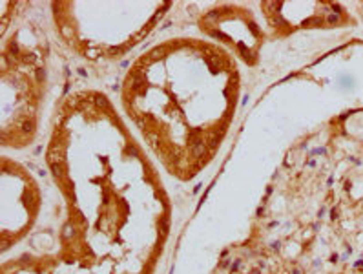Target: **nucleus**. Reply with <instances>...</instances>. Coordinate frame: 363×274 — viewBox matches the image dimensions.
<instances>
[{"label": "nucleus", "instance_id": "obj_13", "mask_svg": "<svg viewBox=\"0 0 363 274\" xmlns=\"http://www.w3.org/2000/svg\"><path fill=\"white\" fill-rule=\"evenodd\" d=\"M330 219H332V221L338 219V208H332V210H330Z\"/></svg>", "mask_w": 363, "mask_h": 274}, {"label": "nucleus", "instance_id": "obj_23", "mask_svg": "<svg viewBox=\"0 0 363 274\" xmlns=\"http://www.w3.org/2000/svg\"><path fill=\"white\" fill-rule=\"evenodd\" d=\"M323 214H325V208H319V212H317V216L323 217Z\"/></svg>", "mask_w": 363, "mask_h": 274}, {"label": "nucleus", "instance_id": "obj_19", "mask_svg": "<svg viewBox=\"0 0 363 274\" xmlns=\"http://www.w3.org/2000/svg\"><path fill=\"white\" fill-rule=\"evenodd\" d=\"M226 256H228V248H225V250H223V252H221V258H223V260H225V258H226Z\"/></svg>", "mask_w": 363, "mask_h": 274}, {"label": "nucleus", "instance_id": "obj_5", "mask_svg": "<svg viewBox=\"0 0 363 274\" xmlns=\"http://www.w3.org/2000/svg\"><path fill=\"white\" fill-rule=\"evenodd\" d=\"M33 128H35V119L33 117H29V119H26V121L22 123V132L24 133H31Z\"/></svg>", "mask_w": 363, "mask_h": 274}, {"label": "nucleus", "instance_id": "obj_25", "mask_svg": "<svg viewBox=\"0 0 363 274\" xmlns=\"http://www.w3.org/2000/svg\"><path fill=\"white\" fill-rule=\"evenodd\" d=\"M257 265H259L261 269H265V267H266V263H265V261H257Z\"/></svg>", "mask_w": 363, "mask_h": 274}, {"label": "nucleus", "instance_id": "obj_4", "mask_svg": "<svg viewBox=\"0 0 363 274\" xmlns=\"http://www.w3.org/2000/svg\"><path fill=\"white\" fill-rule=\"evenodd\" d=\"M95 104L99 108H102V110H106V112H110V102L106 101V97L104 95H97L95 97Z\"/></svg>", "mask_w": 363, "mask_h": 274}, {"label": "nucleus", "instance_id": "obj_11", "mask_svg": "<svg viewBox=\"0 0 363 274\" xmlns=\"http://www.w3.org/2000/svg\"><path fill=\"white\" fill-rule=\"evenodd\" d=\"M327 22L329 24H338L340 22V17H338V15H329V17H327Z\"/></svg>", "mask_w": 363, "mask_h": 274}, {"label": "nucleus", "instance_id": "obj_10", "mask_svg": "<svg viewBox=\"0 0 363 274\" xmlns=\"http://www.w3.org/2000/svg\"><path fill=\"white\" fill-rule=\"evenodd\" d=\"M327 153V148H314V150L310 152V156H325Z\"/></svg>", "mask_w": 363, "mask_h": 274}, {"label": "nucleus", "instance_id": "obj_12", "mask_svg": "<svg viewBox=\"0 0 363 274\" xmlns=\"http://www.w3.org/2000/svg\"><path fill=\"white\" fill-rule=\"evenodd\" d=\"M270 248H272V250H279V248H281V241H272L270 243Z\"/></svg>", "mask_w": 363, "mask_h": 274}, {"label": "nucleus", "instance_id": "obj_18", "mask_svg": "<svg viewBox=\"0 0 363 274\" xmlns=\"http://www.w3.org/2000/svg\"><path fill=\"white\" fill-rule=\"evenodd\" d=\"M272 192H274V186H268V188H266V197H268V196H270V194H272Z\"/></svg>", "mask_w": 363, "mask_h": 274}, {"label": "nucleus", "instance_id": "obj_9", "mask_svg": "<svg viewBox=\"0 0 363 274\" xmlns=\"http://www.w3.org/2000/svg\"><path fill=\"white\" fill-rule=\"evenodd\" d=\"M128 153H130L132 157H137L139 156V150H137L135 144H130V146H128Z\"/></svg>", "mask_w": 363, "mask_h": 274}, {"label": "nucleus", "instance_id": "obj_24", "mask_svg": "<svg viewBox=\"0 0 363 274\" xmlns=\"http://www.w3.org/2000/svg\"><path fill=\"white\" fill-rule=\"evenodd\" d=\"M277 225H279V223H277V221H272V223H270V225H268V227H270V228H274V227H277Z\"/></svg>", "mask_w": 363, "mask_h": 274}, {"label": "nucleus", "instance_id": "obj_14", "mask_svg": "<svg viewBox=\"0 0 363 274\" xmlns=\"http://www.w3.org/2000/svg\"><path fill=\"white\" fill-rule=\"evenodd\" d=\"M330 261H332V263H338V261H340V256H338V254L334 252V254L330 256Z\"/></svg>", "mask_w": 363, "mask_h": 274}, {"label": "nucleus", "instance_id": "obj_16", "mask_svg": "<svg viewBox=\"0 0 363 274\" xmlns=\"http://www.w3.org/2000/svg\"><path fill=\"white\" fill-rule=\"evenodd\" d=\"M354 267H363V256H361L360 260H358V261L354 263Z\"/></svg>", "mask_w": 363, "mask_h": 274}, {"label": "nucleus", "instance_id": "obj_22", "mask_svg": "<svg viewBox=\"0 0 363 274\" xmlns=\"http://www.w3.org/2000/svg\"><path fill=\"white\" fill-rule=\"evenodd\" d=\"M350 186H352V183H350V181H347V183H345V190H349Z\"/></svg>", "mask_w": 363, "mask_h": 274}, {"label": "nucleus", "instance_id": "obj_2", "mask_svg": "<svg viewBox=\"0 0 363 274\" xmlns=\"http://www.w3.org/2000/svg\"><path fill=\"white\" fill-rule=\"evenodd\" d=\"M190 152L193 157H203L206 152V143L203 141V139H197V141L190 143Z\"/></svg>", "mask_w": 363, "mask_h": 274}, {"label": "nucleus", "instance_id": "obj_3", "mask_svg": "<svg viewBox=\"0 0 363 274\" xmlns=\"http://www.w3.org/2000/svg\"><path fill=\"white\" fill-rule=\"evenodd\" d=\"M60 236H62V240H66V241L73 240V238L77 236V232H75V227H73L71 223H66V225L62 227V232H60Z\"/></svg>", "mask_w": 363, "mask_h": 274}, {"label": "nucleus", "instance_id": "obj_21", "mask_svg": "<svg viewBox=\"0 0 363 274\" xmlns=\"http://www.w3.org/2000/svg\"><path fill=\"white\" fill-rule=\"evenodd\" d=\"M307 164H308V166H316V161H314V159H310V161H308Z\"/></svg>", "mask_w": 363, "mask_h": 274}, {"label": "nucleus", "instance_id": "obj_1", "mask_svg": "<svg viewBox=\"0 0 363 274\" xmlns=\"http://www.w3.org/2000/svg\"><path fill=\"white\" fill-rule=\"evenodd\" d=\"M48 164H49V170H51L53 177H55L57 181H62V179L66 177V164H64V161H51Z\"/></svg>", "mask_w": 363, "mask_h": 274}, {"label": "nucleus", "instance_id": "obj_17", "mask_svg": "<svg viewBox=\"0 0 363 274\" xmlns=\"http://www.w3.org/2000/svg\"><path fill=\"white\" fill-rule=\"evenodd\" d=\"M201 183H199V185H195V188H193V194H199V190H201Z\"/></svg>", "mask_w": 363, "mask_h": 274}, {"label": "nucleus", "instance_id": "obj_7", "mask_svg": "<svg viewBox=\"0 0 363 274\" xmlns=\"http://www.w3.org/2000/svg\"><path fill=\"white\" fill-rule=\"evenodd\" d=\"M241 263H243V260H241V258H236V260L232 261L230 269H228V271H230V274H236L237 271H239V269H241Z\"/></svg>", "mask_w": 363, "mask_h": 274}, {"label": "nucleus", "instance_id": "obj_6", "mask_svg": "<svg viewBox=\"0 0 363 274\" xmlns=\"http://www.w3.org/2000/svg\"><path fill=\"white\" fill-rule=\"evenodd\" d=\"M159 230H161V236L164 238L168 230H170V225H168V217H161L159 219Z\"/></svg>", "mask_w": 363, "mask_h": 274}, {"label": "nucleus", "instance_id": "obj_26", "mask_svg": "<svg viewBox=\"0 0 363 274\" xmlns=\"http://www.w3.org/2000/svg\"><path fill=\"white\" fill-rule=\"evenodd\" d=\"M292 274H301V271H299V269H294V271H292Z\"/></svg>", "mask_w": 363, "mask_h": 274}, {"label": "nucleus", "instance_id": "obj_20", "mask_svg": "<svg viewBox=\"0 0 363 274\" xmlns=\"http://www.w3.org/2000/svg\"><path fill=\"white\" fill-rule=\"evenodd\" d=\"M40 152H42V146H37V148H35V156H38Z\"/></svg>", "mask_w": 363, "mask_h": 274}, {"label": "nucleus", "instance_id": "obj_8", "mask_svg": "<svg viewBox=\"0 0 363 274\" xmlns=\"http://www.w3.org/2000/svg\"><path fill=\"white\" fill-rule=\"evenodd\" d=\"M230 265H232V258H225L219 263V269H230Z\"/></svg>", "mask_w": 363, "mask_h": 274}, {"label": "nucleus", "instance_id": "obj_15", "mask_svg": "<svg viewBox=\"0 0 363 274\" xmlns=\"http://www.w3.org/2000/svg\"><path fill=\"white\" fill-rule=\"evenodd\" d=\"M256 214H257V217H263V214H265V208H263V207H259V208H257V212H256Z\"/></svg>", "mask_w": 363, "mask_h": 274}]
</instances>
